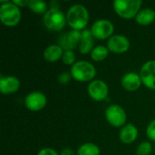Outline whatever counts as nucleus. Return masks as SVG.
Wrapping results in <instances>:
<instances>
[{
    "instance_id": "obj_1",
    "label": "nucleus",
    "mask_w": 155,
    "mask_h": 155,
    "mask_svg": "<svg viewBox=\"0 0 155 155\" xmlns=\"http://www.w3.org/2000/svg\"><path fill=\"white\" fill-rule=\"evenodd\" d=\"M66 20L67 24L75 30L84 29L89 21V12L87 8L81 5L75 4L70 6L66 13Z\"/></svg>"
},
{
    "instance_id": "obj_2",
    "label": "nucleus",
    "mask_w": 155,
    "mask_h": 155,
    "mask_svg": "<svg viewBox=\"0 0 155 155\" xmlns=\"http://www.w3.org/2000/svg\"><path fill=\"white\" fill-rule=\"evenodd\" d=\"M0 20L7 26L16 25L21 20V11L19 6L12 1H0Z\"/></svg>"
},
{
    "instance_id": "obj_3",
    "label": "nucleus",
    "mask_w": 155,
    "mask_h": 155,
    "mask_svg": "<svg viewBox=\"0 0 155 155\" xmlns=\"http://www.w3.org/2000/svg\"><path fill=\"white\" fill-rule=\"evenodd\" d=\"M142 5V0H114L113 3V6L116 14L126 19L135 17L141 10Z\"/></svg>"
},
{
    "instance_id": "obj_4",
    "label": "nucleus",
    "mask_w": 155,
    "mask_h": 155,
    "mask_svg": "<svg viewBox=\"0 0 155 155\" xmlns=\"http://www.w3.org/2000/svg\"><path fill=\"white\" fill-rule=\"evenodd\" d=\"M70 73L73 78H74L76 81L87 82L94 78L96 74V69L90 62L80 60L72 65Z\"/></svg>"
},
{
    "instance_id": "obj_5",
    "label": "nucleus",
    "mask_w": 155,
    "mask_h": 155,
    "mask_svg": "<svg viewBox=\"0 0 155 155\" xmlns=\"http://www.w3.org/2000/svg\"><path fill=\"white\" fill-rule=\"evenodd\" d=\"M44 25L51 31H59L63 29L67 23L66 15L60 9L49 8L43 17Z\"/></svg>"
},
{
    "instance_id": "obj_6",
    "label": "nucleus",
    "mask_w": 155,
    "mask_h": 155,
    "mask_svg": "<svg viewBox=\"0 0 155 155\" xmlns=\"http://www.w3.org/2000/svg\"><path fill=\"white\" fill-rule=\"evenodd\" d=\"M105 118L111 125L114 127H120L124 126V124L126 122L127 116L124 109L122 106L118 104H112L105 110Z\"/></svg>"
},
{
    "instance_id": "obj_7",
    "label": "nucleus",
    "mask_w": 155,
    "mask_h": 155,
    "mask_svg": "<svg viewBox=\"0 0 155 155\" xmlns=\"http://www.w3.org/2000/svg\"><path fill=\"white\" fill-rule=\"evenodd\" d=\"M91 31L94 38L100 40L110 38L114 33V25L108 19H98L93 24Z\"/></svg>"
},
{
    "instance_id": "obj_8",
    "label": "nucleus",
    "mask_w": 155,
    "mask_h": 155,
    "mask_svg": "<svg viewBox=\"0 0 155 155\" xmlns=\"http://www.w3.org/2000/svg\"><path fill=\"white\" fill-rule=\"evenodd\" d=\"M81 41V31L71 29L68 32L63 33L58 38V45H60L64 51H69L74 49Z\"/></svg>"
},
{
    "instance_id": "obj_9",
    "label": "nucleus",
    "mask_w": 155,
    "mask_h": 155,
    "mask_svg": "<svg viewBox=\"0 0 155 155\" xmlns=\"http://www.w3.org/2000/svg\"><path fill=\"white\" fill-rule=\"evenodd\" d=\"M46 103H47V98L45 94L38 91L29 93L25 98V107L33 112H37L44 109V107L46 105Z\"/></svg>"
},
{
    "instance_id": "obj_10",
    "label": "nucleus",
    "mask_w": 155,
    "mask_h": 155,
    "mask_svg": "<svg viewBox=\"0 0 155 155\" xmlns=\"http://www.w3.org/2000/svg\"><path fill=\"white\" fill-rule=\"evenodd\" d=\"M89 95L95 101H103L108 96L109 88L107 84L100 79L93 80L87 88Z\"/></svg>"
},
{
    "instance_id": "obj_11",
    "label": "nucleus",
    "mask_w": 155,
    "mask_h": 155,
    "mask_svg": "<svg viewBox=\"0 0 155 155\" xmlns=\"http://www.w3.org/2000/svg\"><path fill=\"white\" fill-rule=\"evenodd\" d=\"M140 76L146 87L155 90V60H150L142 66Z\"/></svg>"
},
{
    "instance_id": "obj_12",
    "label": "nucleus",
    "mask_w": 155,
    "mask_h": 155,
    "mask_svg": "<svg viewBox=\"0 0 155 155\" xmlns=\"http://www.w3.org/2000/svg\"><path fill=\"white\" fill-rule=\"evenodd\" d=\"M109 51L115 54L125 53L130 48V40L123 35H114L107 42Z\"/></svg>"
},
{
    "instance_id": "obj_13",
    "label": "nucleus",
    "mask_w": 155,
    "mask_h": 155,
    "mask_svg": "<svg viewBox=\"0 0 155 155\" xmlns=\"http://www.w3.org/2000/svg\"><path fill=\"white\" fill-rule=\"evenodd\" d=\"M20 87V81L15 76H0V91L4 94L15 93Z\"/></svg>"
},
{
    "instance_id": "obj_14",
    "label": "nucleus",
    "mask_w": 155,
    "mask_h": 155,
    "mask_svg": "<svg viewBox=\"0 0 155 155\" xmlns=\"http://www.w3.org/2000/svg\"><path fill=\"white\" fill-rule=\"evenodd\" d=\"M122 86L128 91H135L140 88L143 84L140 74L134 72H128L122 77Z\"/></svg>"
},
{
    "instance_id": "obj_15",
    "label": "nucleus",
    "mask_w": 155,
    "mask_h": 155,
    "mask_svg": "<svg viewBox=\"0 0 155 155\" xmlns=\"http://www.w3.org/2000/svg\"><path fill=\"white\" fill-rule=\"evenodd\" d=\"M94 38L91 29H84L81 31V41L79 44V51L82 54H88L93 51Z\"/></svg>"
},
{
    "instance_id": "obj_16",
    "label": "nucleus",
    "mask_w": 155,
    "mask_h": 155,
    "mask_svg": "<svg viewBox=\"0 0 155 155\" xmlns=\"http://www.w3.org/2000/svg\"><path fill=\"white\" fill-rule=\"evenodd\" d=\"M138 136V129L134 124H125L120 131V140L122 143L129 144L134 143Z\"/></svg>"
},
{
    "instance_id": "obj_17",
    "label": "nucleus",
    "mask_w": 155,
    "mask_h": 155,
    "mask_svg": "<svg viewBox=\"0 0 155 155\" xmlns=\"http://www.w3.org/2000/svg\"><path fill=\"white\" fill-rule=\"evenodd\" d=\"M64 49L58 45H50L44 51V58L48 62H55L62 59Z\"/></svg>"
},
{
    "instance_id": "obj_18",
    "label": "nucleus",
    "mask_w": 155,
    "mask_h": 155,
    "mask_svg": "<svg viewBox=\"0 0 155 155\" xmlns=\"http://www.w3.org/2000/svg\"><path fill=\"white\" fill-rule=\"evenodd\" d=\"M135 20L140 25H150L155 20V11L152 8L144 7L138 12L135 16Z\"/></svg>"
},
{
    "instance_id": "obj_19",
    "label": "nucleus",
    "mask_w": 155,
    "mask_h": 155,
    "mask_svg": "<svg viewBox=\"0 0 155 155\" xmlns=\"http://www.w3.org/2000/svg\"><path fill=\"white\" fill-rule=\"evenodd\" d=\"M77 155H100V148L93 143H86L78 148Z\"/></svg>"
},
{
    "instance_id": "obj_20",
    "label": "nucleus",
    "mask_w": 155,
    "mask_h": 155,
    "mask_svg": "<svg viewBox=\"0 0 155 155\" xmlns=\"http://www.w3.org/2000/svg\"><path fill=\"white\" fill-rule=\"evenodd\" d=\"M109 54V49L107 46L100 45L94 46L93 51L91 52V57L94 61H103L104 60Z\"/></svg>"
},
{
    "instance_id": "obj_21",
    "label": "nucleus",
    "mask_w": 155,
    "mask_h": 155,
    "mask_svg": "<svg viewBox=\"0 0 155 155\" xmlns=\"http://www.w3.org/2000/svg\"><path fill=\"white\" fill-rule=\"evenodd\" d=\"M28 7L37 14H45L48 11L46 2L42 0H30Z\"/></svg>"
},
{
    "instance_id": "obj_22",
    "label": "nucleus",
    "mask_w": 155,
    "mask_h": 155,
    "mask_svg": "<svg viewBox=\"0 0 155 155\" xmlns=\"http://www.w3.org/2000/svg\"><path fill=\"white\" fill-rule=\"evenodd\" d=\"M153 150V146L151 143L149 142H143L141 143L137 149H136V154L137 155H150Z\"/></svg>"
},
{
    "instance_id": "obj_23",
    "label": "nucleus",
    "mask_w": 155,
    "mask_h": 155,
    "mask_svg": "<svg viewBox=\"0 0 155 155\" xmlns=\"http://www.w3.org/2000/svg\"><path fill=\"white\" fill-rule=\"evenodd\" d=\"M62 60L65 64L73 65L75 63V54L74 53L73 50L64 51L62 56Z\"/></svg>"
},
{
    "instance_id": "obj_24",
    "label": "nucleus",
    "mask_w": 155,
    "mask_h": 155,
    "mask_svg": "<svg viewBox=\"0 0 155 155\" xmlns=\"http://www.w3.org/2000/svg\"><path fill=\"white\" fill-rule=\"evenodd\" d=\"M146 134H147V136L148 138L151 140V141H153L155 142V119L153 120L147 126V129H146Z\"/></svg>"
},
{
    "instance_id": "obj_25",
    "label": "nucleus",
    "mask_w": 155,
    "mask_h": 155,
    "mask_svg": "<svg viewBox=\"0 0 155 155\" xmlns=\"http://www.w3.org/2000/svg\"><path fill=\"white\" fill-rule=\"evenodd\" d=\"M72 77H73V76H72L71 73H68V72H62V73L58 75L57 81H58L60 84H68V83L70 82V80H71Z\"/></svg>"
},
{
    "instance_id": "obj_26",
    "label": "nucleus",
    "mask_w": 155,
    "mask_h": 155,
    "mask_svg": "<svg viewBox=\"0 0 155 155\" xmlns=\"http://www.w3.org/2000/svg\"><path fill=\"white\" fill-rule=\"evenodd\" d=\"M37 155H59L58 153L52 149V148H44V149H41Z\"/></svg>"
},
{
    "instance_id": "obj_27",
    "label": "nucleus",
    "mask_w": 155,
    "mask_h": 155,
    "mask_svg": "<svg viewBox=\"0 0 155 155\" xmlns=\"http://www.w3.org/2000/svg\"><path fill=\"white\" fill-rule=\"evenodd\" d=\"M15 5H16L17 6H25V5H29V0H13L12 1Z\"/></svg>"
},
{
    "instance_id": "obj_28",
    "label": "nucleus",
    "mask_w": 155,
    "mask_h": 155,
    "mask_svg": "<svg viewBox=\"0 0 155 155\" xmlns=\"http://www.w3.org/2000/svg\"><path fill=\"white\" fill-rule=\"evenodd\" d=\"M59 155H74V152L70 148H64L60 152Z\"/></svg>"
},
{
    "instance_id": "obj_29",
    "label": "nucleus",
    "mask_w": 155,
    "mask_h": 155,
    "mask_svg": "<svg viewBox=\"0 0 155 155\" xmlns=\"http://www.w3.org/2000/svg\"><path fill=\"white\" fill-rule=\"evenodd\" d=\"M50 8L52 9H59V2L58 1H51Z\"/></svg>"
}]
</instances>
